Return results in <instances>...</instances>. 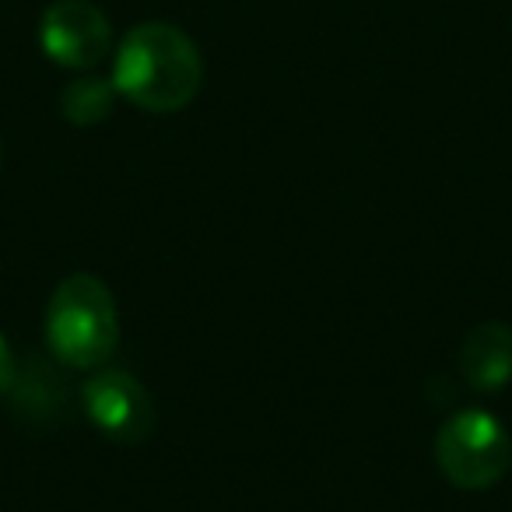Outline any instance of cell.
<instances>
[{
    "instance_id": "obj_1",
    "label": "cell",
    "mask_w": 512,
    "mask_h": 512,
    "mask_svg": "<svg viewBox=\"0 0 512 512\" xmlns=\"http://www.w3.org/2000/svg\"><path fill=\"white\" fill-rule=\"evenodd\" d=\"M116 95L144 113H179L204 85V60L193 39L169 22L134 25L116 46Z\"/></svg>"
},
{
    "instance_id": "obj_2",
    "label": "cell",
    "mask_w": 512,
    "mask_h": 512,
    "mask_svg": "<svg viewBox=\"0 0 512 512\" xmlns=\"http://www.w3.org/2000/svg\"><path fill=\"white\" fill-rule=\"evenodd\" d=\"M120 344V309L109 285L95 274H71L46 306V348L67 369L95 372Z\"/></svg>"
},
{
    "instance_id": "obj_3",
    "label": "cell",
    "mask_w": 512,
    "mask_h": 512,
    "mask_svg": "<svg viewBox=\"0 0 512 512\" xmlns=\"http://www.w3.org/2000/svg\"><path fill=\"white\" fill-rule=\"evenodd\" d=\"M435 460L446 481L460 491H488L509 474L512 439L488 411H456L435 435Z\"/></svg>"
},
{
    "instance_id": "obj_4",
    "label": "cell",
    "mask_w": 512,
    "mask_h": 512,
    "mask_svg": "<svg viewBox=\"0 0 512 512\" xmlns=\"http://www.w3.org/2000/svg\"><path fill=\"white\" fill-rule=\"evenodd\" d=\"M39 46L57 67L88 71L113 50V29L92 0H53L39 18Z\"/></svg>"
},
{
    "instance_id": "obj_5",
    "label": "cell",
    "mask_w": 512,
    "mask_h": 512,
    "mask_svg": "<svg viewBox=\"0 0 512 512\" xmlns=\"http://www.w3.org/2000/svg\"><path fill=\"white\" fill-rule=\"evenodd\" d=\"M81 404L95 428L106 439L134 446L144 442L155 428V407L141 383L123 369H95L81 386Z\"/></svg>"
},
{
    "instance_id": "obj_6",
    "label": "cell",
    "mask_w": 512,
    "mask_h": 512,
    "mask_svg": "<svg viewBox=\"0 0 512 512\" xmlns=\"http://www.w3.org/2000/svg\"><path fill=\"white\" fill-rule=\"evenodd\" d=\"M460 376L470 390L495 393L512 383V327L509 323H477L460 344Z\"/></svg>"
},
{
    "instance_id": "obj_7",
    "label": "cell",
    "mask_w": 512,
    "mask_h": 512,
    "mask_svg": "<svg viewBox=\"0 0 512 512\" xmlns=\"http://www.w3.org/2000/svg\"><path fill=\"white\" fill-rule=\"evenodd\" d=\"M113 102H116V85L113 78H78L60 92V116L74 127H95L102 123L109 113H113Z\"/></svg>"
},
{
    "instance_id": "obj_8",
    "label": "cell",
    "mask_w": 512,
    "mask_h": 512,
    "mask_svg": "<svg viewBox=\"0 0 512 512\" xmlns=\"http://www.w3.org/2000/svg\"><path fill=\"white\" fill-rule=\"evenodd\" d=\"M8 397L15 400V407L29 411L32 418H43L46 411H57V404L64 400V386H57L53 369H46L43 362H18V379L8 390Z\"/></svg>"
},
{
    "instance_id": "obj_9",
    "label": "cell",
    "mask_w": 512,
    "mask_h": 512,
    "mask_svg": "<svg viewBox=\"0 0 512 512\" xmlns=\"http://www.w3.org/2000/svg\"><path fill=\"white\" fill-rule=\"evenodd\" d=\"M15 379H18V358L11 351L8 337L0 334V393H8L15 386Z\"/></svg>"
},
{
    "instance_id": "obj_10",
    "label": "cell",
    "mask_w": 512,
    "mask_h": 512,
    "mask_svg": "<svg viewBox=\"0 0 512 512\" xmlns=\"http://www.w3.org/2000/svg\"><path fill=\"white\" fill-rule=\"evenodd\" d=\"M0 158H4V144H0Z\"/></svg>"
}]
</instances>
